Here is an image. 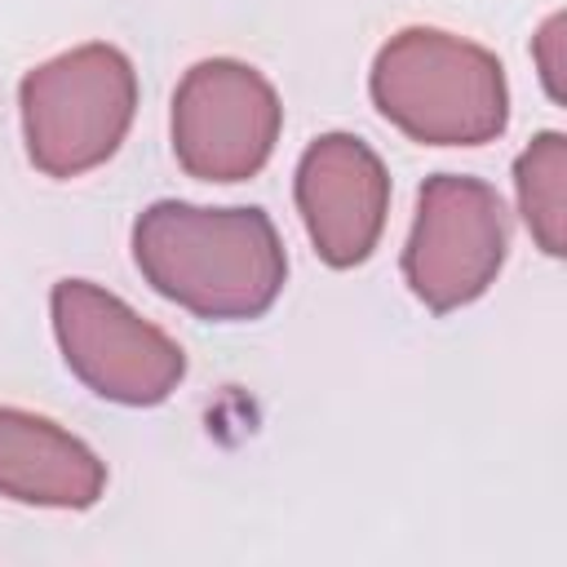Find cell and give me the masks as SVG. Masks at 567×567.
<instances>
[{
	"label": "cell",
	"instance_id": "obj_1",
	"mask_svg": "<svg viewBox=\"0 0 567 567\" xmlns=\"http://www.w3.org/2000/svg\"><path fill=\"white\" fill-rule=\"evenodd\" d=\"M142 279L195 319H261L288 279V252L261 208H204L159 199L133 221Z\"/></svg>",
	"mask_w": 567,
	"mask_h": 567
},
{
	"label": "cell",
	"instance_id": "obj_2",
	"mask_svg": "<svg viewBox=\"0 0 567 567\" xmlns=\"http://www.w3.org/2000/svg\"><path fill=\"white\" fill-rule=\"evenodd\" d=\"M377 111L425 146H483L509 124V84L496 53L439 27H403L372 62Z\"/></svg>",
	"mask_w": 567,
	"mask_h": 567
},
{
	"label": "cell",
	"instance_id": "obj_3",
	"mask_svg": "<svg viewBox=\"0 0 567 567\" xmlns=\"http://www.w3.org/2000/svg\"><path fill=\"white\" fill-rule=\"evenodd\" d=\"M27 159L44 177H84L106 164L137 115V71L115 44H80L18 84Z\"/></svg>",
	"mask_w": 567,
	"mask_h": 567
},
{
	"label": "cell",
	"instance_id": "obj_4",
	"mask_svg": "<svg viewBox=\"0 0 567 567\" xmlns=\"http://www.w3.org/2000/svg\"><path fill=\"white\" fill-rule=\"evenodd\" d=\"M49 310L71 377H80L97 399L124 408H155L182 385V346L164 328L146 323L115 292L89 279H62L49 292Z\"/></svg>",
	"mask_w": 567,
	"mask_h": 567
},
{
	"label": "cell",
	"instance_id": "obj_5",
	"mask_svg": "<svg viewBox=\"0 0 567 567\" xmlns=\"http://www.w3.org/2000/svg\"><path fill=\"white\" fill-rule=\"evenodd\" d=\"M505 252L509 217L487 182L465 173L425 177L403 248V279L425 310L452 315L478 301L496 284Z\"/></svg>",
	"mask_w": 567,
	"mask_h": 567
},
{
	"label": "cell",
	"instance_id": "obj_6",
	"mask_svg": "<svg viewBox=\"0 0 567 567\" xmlns=\"http://www.w3.org/2000/svg\"><path fill=\"white\" fill-rule=\"evenodd\" d=\"M173 155L195 182H244L275 155L284 106L275 84L235 58L195 62L173 93Z\"/></svg>",
	"mask_w": 567,
	"mask_h": 567
},
{
	"label": "cell",
	"instance_id": "obj_7",
	"mask_svg": "<svg viewBox=\"0 0 567 567\" xmlns=\"http://www.w3.org/2000/svg\"><path fill=\"white\" fill-rule=\"evenodd\" d=\"M297 213L315 252L332 270L363 266L390 213V173L354 133H323L297 159Z\"/></svg>",
	"mask_w": 567,
	"mask_h": 567
},
{
	"label": "cell",
	"instance_id": "obj_8",
	"mask_svg": "<svg viewBox=\"0 0 567 567\" xmlns=\"http://www.w3.org/2000/svg\"><path fill=\"white\" fill-rule=\"evenodd\" d=\"M106 492L102 456L49 416L0 408V496L40 509H89Z\"/></svg>",
	"mask_w": 567,
	"mask_h": 567
},
{
	"label": "cell",
	"instance_id": "obj_9",
	"mask_svg": "<svg viewBox=\"0 0 567 567\" xmlns=\"http://www.w3.org/2000/svg\"><path fill=\"white\" fill-rule=\"evenodd\" d=\"M518 213L545 257H563L567 248V137L558 128L536 133L514 159Z\"/></svg>",
	"mask_w": 567,
	"mask_h": 567
},
{
	"label": "cell",
	"instance_id": "obj_10",
	"mask_svg": "<svg viewBox=\"0 0 567 567\" xmlns=\"http://www.w3.org/2000/svg\"><path fill=\"white\" fill-rule=\"evenodd\" d=\"M563 49H567V13H549L540 22V31L532 35V58L540 71V84L549 93V102H563Z\"/></svg>",
	"mask_w": 567,
	"mask_h": 567
}]
</instances>
